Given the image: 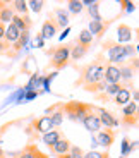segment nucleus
<instances>
[{
  "label": "nucleus",
  "instance_id": "28",
  "mask_svg": "<svg viewBox=\"0 0 139 158\" xmlns=\"http://www.w3.org/2000/svg\"><path fill=\"white\" fill-rule=\"evenodd\" d=\"M137 120H139V117H137V114H134V115H129V117H124L122 115V120H120V124H122L124 127H137Z\"/></svg>",
  "mask_w": 139,
  "mask_h": 158
},
{
  "label": "nucleus",
  "instance_id": "8",
  "mask_svg": "<svg viewBox=\"0 0 139 158\" xmlns=\"http://www.w3.org/2000/svg\"><path fill=\"white\" fill-rule=\"evenodd\" d=\"M112 24V21L108 19V21H89V26H88V31L93 35V38H98V40H101L103 38V35L107 33V29H108V26Z\"/></svg>",
  "mask_w": 139,
  "mask_h": 158
},
{
  "label": "nucleus",
  "instance_id": "27",
  "mask_svg": "<svg viewBox=\"0 0 139 158\" xmlns=\"http://www.w3.org/2000/svg\"><path fill=\"white\" fill-rule=\"evenodd\" d=\"M67 9H69V12L71 14H81L83 12V9H84V5H83V2L81 0H69L67 2Z\"/></svg>",
  "mask_w": 139,
  "mask_h": 158
},
{
  "label": "nucleus",
  "instance_id": "6",
  "mask_svg": "<svg viewBox=\"0 0 139 158\" xmlns=\"http://www.w3.org/2000/svg\"><path fill=\"white\" fill-rule=\"evenodd\" d=\"M115 138H117V131L115 129H100L98 132L95 134V144H100L101 148H105V150H108V148L115 143Z\"/></svg>",
  "mask_w": 139,
  "mask_h": 158
},
{
  "label": "nucleus",
  "instance_id": "30",
  "mask_svg": "<svg viewBox=\"0 0 139 158\" xmlns=\"http://www.w3.org/2000/svg\"><path fill=\"white\" fill-rule=\"evenodd\" d=\"M43 5H45L43 0H31V2H28V9L31 12H35V14H40L43 10Z\"/></svg>",
  "mask_w": 139,
  "mask_h": 158
},
{
  "label": "nucleus",
  "instance_id": "18",
  "mask_svg": "<svg viewBox=\"0 0 139 158\" xmlns=\"http://www.w3.org/2000/svg\"><path fill=\"white\" fill-rule=\"evenodd\" d=\"M88 52H89V48H84L77 43H71V47H69V59L71 60H81V59L86 57Z\"/></svg>",
  "mask_w": 139,
  "mask_h": 158
},
{
  "label": "nucleus",
  "instance_id": "35",
  "mask_svg": "<svg viewBox=\"0 0 139 158\" xmlns=\"http://www.w3.org/2000/svg\"><path fill=\"white\" fill-rule=\"evenodd\" d=\"M124 52H125V57H137L136 53H137V50H136L134 45H124Z\"/></svg>",
  "mask_w": 139,
  "mask_h": 158
},
{
  "label": "nucleus",
  "instance_id": "39",
  "mask_svg": "<svg viewBox=\"0 0 139 158\" xmlns=\"http://www.w3.org/2000/svg\"><path fill=\"white\" fill-rule=\"evenodd\" d=\"M119 158H122V156H119Z\"/></svg>",
  "mask_w": 139,
  "mask_h": 158
},
{
  "label": "nucleus",
  "instance_id": "5",
  "mask_svg": "<svg viewBox=\"0 0 139 158\" xmlns=\"http://www.w3.org/2000/svg\"><path fill=\"white\" fill-rule=\"evenodd\" d=\"M101 52H107V64H113V65H120L125 62V52H124V45H119L113 40H107L101 43Z\"/></svg>",
  "mask_w": 139,
  "mask_h": 158
},
{
  "label": "nucleus",
  "instance_id": "4",
  "mask_svg": "<svg viewBox=\"0 0 139 158\" xmlns=\"http://www.w3.org/2000/svg\"><path fill=\"white\" fill-rule=\"evenodd\" d=\"M52 129H53V126H52V122H50V118H48L47 115H43V117L33 118L31 122H29V126L24 131H26V134H28V138H29V143H35L36 138H40V136L50 132Z\"/></svg>",
  "mask_w": 139,
  "mask_h": 158
},
{
  "label": "nucleus",
  "instance_id": "23",
  "mask_svg": "<svg viewBox=\"0 0 139 158\" xmlns=\"http://www.w3.org/2000/svg\"><path fill=\"white\" fill-rule=\"evenodd\" d=\"M10 7L14 10V14H17V16H29V9L26 0H14V2H10Z\"/></svg>",
  "mask_w": 139,
  "mask_h": 158
},
{
  "label": "nucleus",
  "instance_id": "17",
  "mask_svg": "<svg viewBox=\"0 0 139 158\" xmlns=\"http://www.w3.org/2000/svg\"><path fill=\"white\" fill-rule=\"evenodd\" d=\"M84 126V129L88 131V132H93V134H96L100 129H101V124H100V118H98V115H89V117H86L81 122Z\"/></svg>",
  "mask_w": 139,
  "mask_h": 158
},
{
  "label": "nucleus",
  "instance_id": "36",
  "mask_svg": "<svg viewBox=\"0 0 139 158\" xmlns=\"http://www.w3.org/2000/svg\"><path fill=\"white\" fill-rule=\"evenodd\" d=\"M36 96H38V93H36V91H28V95H26V102H29V100L36 98Z\"/></svg>",
  "mask_w": 139,
  "mask_h": 158
},
{
  "label": "nucleus",
  "instance_id": "25",
  "mask_svg": "<svg viewBox=\"0 0 139 158\" xmlns=\"http://www.w3.org/2000/svg\"><path fill=\"white\" fill-rule=\"evenodd\" d=\"M136 148H137V141H131L129 138H124L122 139V158L131 155V151L136 150Z\"/></svg>",
  "mask_w": 139,
  "mask_h": 158
},
{
  "label": "nucleus",
  "instance_id": "34",
  "mask_svg": "<svg viewBox=\"0 0 139 158\" xmlns=\"http://www.w3.org/2000/svg\"><path fill=\"white\" fill-rule=\"evenodd\" d=\"M120 7H122L124 12H134V10H136V2L124 0V2H120Z\"/></svg>",
  "mask_w": 139,
  "mask_h": 158
},
{
  "label": "nucleus",
  "instance_id": "38",
  "mask_svg": "<svg viewBox=\"0 0 139 158\" xmlns=\"http://www.w3.org/2000/svg\"><path fill=\"white\" fill-rule=\"evenodd\" d=\"M57 158H72V156H71V155H69V153H65V155H59V156H57Z\"/></svg>",
  "mask_w": 139,
  "mask_h": 158
},
{
  "label": "nucleus",
  "instance_id": "16",
  "mask_svg": "<svg viewBox=\"0 0 139 158\" xmlns=\"http://www.w3.org/2000/svg\"><path fill=\"white\" fill-rule=\"evenodd\" d=\"M14 16V10L10 7V2L0 0V23L2 24H10V19Z\"/></svg>",
  "mask_w": 139,
  "mask_h": 158
},
{
  "label": "nucleus",
  "instance_id": "29",
  "mask_svg": "<svg viewBox=\"0 0 139 158\" xmlns=\"http://www.w3.org/2000/svg\"><path fill=\"white\" fill-rule=\"evenodd\" d=\"M137 114V103L136 102H129L127 105L122 107V115L124 117H129V115H134Z\"/></svg>",
  "mask_w": 139,
  "mask_h": 158
},
{
  "label": "nucleus",
  "instance_id": "13",
  "mask_svg": "<svg viewBox=\"0 0 139 158\" xmlns=\"http://www.w3.org/2000/svg\"><path fill=\"white\" fill-rule=\"evenodd\" d=\"M132 36H134V31H132L131 26H127V24H124V23L117 26V43L119 45H122V43L129 45Z\"/></svg>",
  "mask_w": 139,
  "mask_h": 158
},
{
  "label": "nucleus",
  "instance_id": "11",
  "mask_svg": "<svg viewBox=\"0 0 139 158\" xmlns=\"http://www.w3.org/2000/svg\"><path fill=\"white\" fill-rule=\"evenodd\" d=\"M59 33V26H57V23H55V19L52 17V14L48 16V19H45V23L41 24V33H40V36L43 40H52L53 36Z\"/></svg>",
  "mask_w": 139,
  "mask_h": 158
},
{
  "label": "nucleus",
  "instance_id": "26",
  "mask_svg": "<svg viewBox=\"0 0 139 158\" xmlns=\"http://www.w3.org/2000/svg\"><path fill=\"white\" fill-rule=\"evenodd\" d=\"M26 148H28V151L31 153L33 158H48V155L43 153V151L38 148V144H36V143H28V144H26Z\"/></svg>",
  "mask_w": 139,
  "mask_h": 158
},
{
  "label": "nucleus",
  "instance_id": "33",
  "mask_svg": "<svg viewBox=\"0 0 139 158\" xmlns=\"http://www.w3.org/2000/svg\"><path fill=\"white\" fill-rule=\"evenodd\" d=\"M69 155H71L72 158H84V150L81 146H74V144H72L71 150H69Z\"/></svg>",
  "mask_w": 139,
  "mask_h": 158
},
{
  "label": "nucleus",
  "instance_id": "19",
  "mask_svg": "<svg viewBox=\"0 0 139 158\" xmlns=\"http://www.w3.org/2000/svg\"><path fill=\"white\" fill-rule=\"evenodd\" d=\"M112 102L115 103L117 107H124V105H127L129 102H131V89H127V88H122V89L117 93L113 98H112Z\"/></svg>",
  "mask_w": 139,
  "mask_h": 158
},
{
  "label": "nucleus",
  "instance_id": "32",
  "mask_svg": "<svg viewBox=\"0 0 139 158\" xmlns=\"http://www.w3.org/2000/svg\"><path fill=\"white\" fill-rule=\"evenodd\" d=\"M0 55H7L12 59V52H10V43H7L5 40H0Z\"/></svg>",
  "mask_w": 139,
  "mask_h": 158
},
{
  "label": "nucleus",
  "instance_id": "7",
  "mask_svg": "<svg viewBox=\"0 0 139 158\" xmlns=\"http://www.w3.org/2000/svg\"><path fill=\"white\" fill-rule=\"evenodd\" d=\"M96 115H98V118H100V124H101V127L113 129V127H119V126H120V120H119V118L112 114L110 110H107V108H103V107H98Z\"/></svg>",
  "mask_w": 139,
  "mask_h": 158
},
{
  "label": "nucleus",
  "instance_id": "20",
  "mask_svg": "<svg viewBox=\"0 0 139 158\" xmlns=\"http://www.w3.org/2000/svg\"><path fill=\"white\" fill-rule=\"evenodd\" d=\"M71 146H72V143L69 141V139L62 138V139H60V141L55 144V146L50 150V153H52V155H57V156H59V155H65V153H69Z\"/></svg>",
  "mask_w": 139,
  "mask_h": 158
},
{
  "label": "nucleus",
  "instance_id": "12",
  "mask_svg": "<svg viewBox=\"0 0 139 158\" xmlns=\"http://www.w3.org/2000/svg\"><path fill=\"white\" fill-rule=\"evenodd\" d=\"M103 81L107 84H117L120 83V71L119 65H113V64H105L103 69Z\"/></svg>",
  "mask_w": 139,
  "mask_h": 158
},
{
  "label": "nucleus",
  "instance_id": "21",
  "mask_svg": "<svg viewBox=\"0 0 139 158\" xmlns=\"http://www.w3.org/2000/svg\"><path fill=\"white\" fill-rule=\"evenodd\" d=\"M83 5L88 9V14L93 17V21H101L103 17L100 16V2H89V0H86V2H83Z\"/></svg>",
  "mask_w": 139,
  "mask_h": 158
},
{
  "label": "nucleus",
  "instance_id": "10",
  "mask_svg": "<svg viewBox=\"0 0 139 158\" xmlns=\"http://www.w3.org/2000/svg\"><path fill=\"white\" fill-rule=\"evenodd\" d=\"M10 24L19 33H29V29L33 28V19L29 16H17V14H14L10 19Z\"/></svg>",
  "mask_w": 139,
  "mask_h": 158
},
{
  "label": "nucleus",
  "instance_id": "31",
  "mask_svg": "<svg viewBox=\"0 0 139 158\" xmlns=\"http://www.w3.org/2000/svg\"><path fill=\"white\" fill-rule=\"evenodd\" d=\"M84 158H110V155H108V151L91 150V151H84Z\"/></svg>",
  "mask_w": 139,
  "mask_h": 158
},
{
  "label": "nucleus",
  "instance_id": "24",
  "mask_svg": "<svg viewBox=\"0 0 139 158\" xmlns=\"http://www.w3.org/2000/svg\"><path fill=\"white\" fill-rule=\"evenodd\" d=\"M19 36H21V33L17 31L16 28H14V26H12V24H7V26H5V33H4V40L5 41H7V43H14V41H17V40H19Z\"/></svg>",
  "mask_w": 139,
  "mask_h": 158
},
{
  "label": "nucleus",
  "instance_id": "22",
  "mask_svg": "<svg viewBox=\"0 0 139 158\" xmlns=\"http://www.w3.org/2000/svg\"><path fill=\"white\" fill-rule=\"evenodd\" d=\"M93 35L88 29H83V31L77 35V38L74 40V43H77V45H81V47H84V48H89L91 47V43H93Z\"/></svg>",
  "mask_w": 139,
  "mask_h": 158
},
{
  "label": "nucleus",
  "instance_id": "2",
  "mask_svg": "<svg viewBox=\"0 0 139 158\" xmlns=\"http://www.w3.org/2000/svg\"><path fill=\"white\" fill-rule=\"evenodd\" d=\"M98 107L93 103H83L79 100H71V102L62 103V112L72 122H83L86 117L95 115Z\"/></svg>",
  "mask_w": 139,
  "mask_h": 158
},
{
  "label": "nucleus",
  "instance_id": "1",
  "mask_svg": "<svg viewBox=\"0 0 139 158\" xmlns=\"http://www.w3.org/2000/svg\"><path fill=\"white\" fill-rule=\"evenodd\" d=\"M105 64L107 62H101V55H98L91 64H84V65H76L74 64V67L79 71V77L76 79L74 86L83 88V86H86V84H93V83L101 81V79H103Z\"/></svg>",
  "mask_w": 139,
  "mask_h": 158
},
{
  "label": "nucleus",
  "instance_id": "37",
  "mask_svg": "<svg viewBox=\"0 0 139 158\" xmlns=\"http://www.w3.org/2000/svg\"><path fill=\"white\" fill-rule=\"evenodd\" d=\"M4 33H5V24L0 23V40H4Z\"/></svg>",
  "mask_w": 139,
  "mask_h": 158
},
{
  "label": "nucleus",
  "instance_id": "15",
  "mask_svg": "<svg viewBox=\"0 0 139 158\" xmlns=\"http://www.w3.org/2000/svg\"><path fill=\"white\" fill-rule=\"evenodd\" d=\"M52 17L55 19V23H57V26H59V29H62V28H69V21H71V19H69L67 10H64V9L57 7V9H53Z\"/></svg>",
  "mask_w": 139,
  "mask_h": 158
},
{
  "label": "nucleus",
  "instance_id": "14",
  "mask_svg": "<svg viewBox=\"0 0 139 158\" xmlns=\"http://www.w3.org/2000/svg\"><path fill=\"white\" fill-rule=\"evenodd\" d=\"M62 138H64L62 131H60V129H52L50 132H47V134L41 136V141L45 143V146H47L48 150H52V148L55 146V144H57V143H59Z\"/></svg>",
  "mask_w": 139,
  "mask_h": 158
},
{
  "label": "nucleus",
  "instance_id": "9",
  "mask_svg": "<svg viewBox=\"0 0 139 158\" xmlns=\"http://www.w3.org/2000/svg\"><path fill=\"white\" fill-rule=\"evenodd\" d=\"M47 117L50 118V122H52L53 129H57V127L62 126V122H64V112H62V103H57V105H53V107L47 108Z\"/></svg>",
  "mask_w": 139,
  "mask_h": 158
},
{
  "label": "nucleus",
  "instance_id": "3",
  "mask_svg": "<svg viewBox=\"0 0 139 158\" xmlns=\"http://www.w3.org/2000/svg\"><path fill=\"white\" fill-rule=\"evenodd\" d=\"M69 47L71 45H57V47L45 50L48 55H52V60L48 62V67H53L55 71H62L67 65H71V59H69Z\"/></svg>",
  "mask_w": 139,
  "mask_h": 158
}]
</instances>
